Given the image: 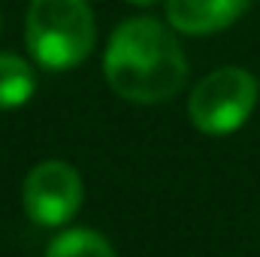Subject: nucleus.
<instances>
[{
  "label": "nucleus",
  "mask_w": 260,
  "mask_h": 257,
  "mask_svg": "<svg viewBox=\"0 0 260 257\" xmlns=\"http://www.w3.org/2000/svg\"><path fill=\"white\" fill-rule=\"evenodd\" d=\"M248 9V0H167V18L179 34L206 37L230 27Z\"/></svg>",
  "instance_id": "nucleus-5"
},
{
  "label": "nucleus",
  "mask_w": 260,
  "mask_h": 257,
  "mask_svg": "<svg viewBox=\"0 0 260 257\" xmlns=\"http://www.w3.org/2000/svg\"><path fill=\"white\" fill-rule=\"evenodd\" d=\"M127 3H133V6H151V3H157V0H127Z\"/></svg>",
  "instance_id": "nucleus-8"
},
{
  "label": "nucleus",
  "mask_w": 260,
  "mask_h": 257,
  "mask_svg": "<svg viewBox=\"0 0 260 257\" xmlns=\"http://www.w3.org/2000/svg\"><path fill=\"white\" fill-rule=\"evenodd\" d=\"M37 91V76L27 61L12 52H0V109L24 106Z\"/></svg>",
  "instance_id": "nucleus-6"
},
{
  "label": "nucleus",
  "mask_w": 260,
  "mask_h": 257,
  "mask_svg": "<svg viewBox=\"0 0 260 257\" xmlns=\"http://www.w3.org/2000/svg\"><path fill=\"white\" fill-rule=\"evenodd\" d=\"M103 76L118 97L151 106L173 100L182 91L188 61L167 24L154 18H130L109 37Z\"/></svg>",
  "instance_id": "nucleus-1"
},
{
  "label": "nucleus",
  "mask_w": 260,
  "mask_h": 257,
  "mask_svg": "<svg viewBox=\"0 0 260 257\" xmlns=\"http://www.w3.org/2000/svg\"><path fill=\"white\" fill-rule=\"evenodd\" d=\"M82 179L67 160H43L37 164L21 188L24 212L40 227H61L82 206Z\"/></svg>",
  "instance_id": "nucleus-4"
},
{
  "label": "nucleus",
  "mask_w": 260,
  "mask_h": 257,
  "mask_svg": "<svg viewBox=\"0 0 260 257\" xmlns=\"http://www.w3.org/2000/svg\"><path fill=\"white\" fill-rule=\"evenodd\" d=\"M257 106V79L242 67H221L200 79L188 100L191 124L209 136L239 130Z\"/></svg>",
  "instance_id": "nucleus-3"
},
{
  "label": "nucleus",
  "mask_w": 260,
  "mask_h": 257,
  "mask_svg": "<svg viewBox=\"0 0 260 257\" xmlns=\"http://www.w3.org/2000/svg\"><path fill=\"white\" fill-rule=\"evenodd\" d=\"M97 24L88 0H30L27 52L43 70L79 67L94 49Z\"/></svg>",
  "instance_id": "nucleus-2"
},
{
  "label": "nucleus",
  "mask_w": 260,
  "mask_h": 257,
  "mask_svg": "<svg viewBox=\"0 0 260 257\" xmlns=\"http://www.w3.org/2000/svg\"><path fill=\"white\" fill-rule=\"evenodd\" d=\"M46 257H115V248L103 233L88 227H73L49 242Z\"/></svg>",
  "instance_id": "nucleus-7"
}]
</instances>
